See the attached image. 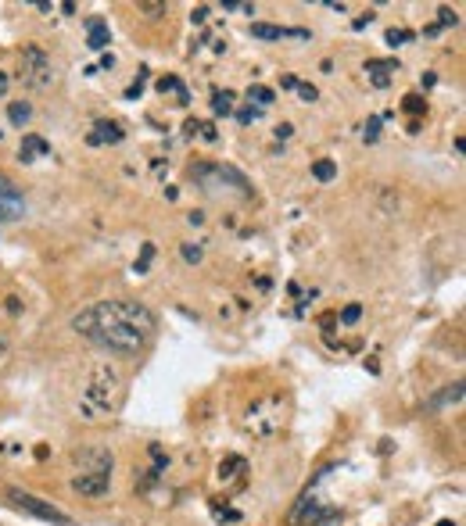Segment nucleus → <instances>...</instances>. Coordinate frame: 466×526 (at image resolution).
<instances>
[{
    "label": "nucleus",
    "mask_w": 466,
    "mask_h": 526,
    "mask_svg": "<svg viewBox=\"0 0 466 526\" xmlns=\"http://www.w3.org/2000/svg\"><path fill=\"white\" fill-rule=\"evenodd\" d=\"M72 330L112 355L137 358L147 348V340L155 337L158 319L144 301L112 297V301H97V305L72 315Z\"/></svg>",
    "instance_id": "1"
},
{
    "label": "nucleus",
    "mask_w": 466,
    "mask_h": 526,
    "mask_svg": "<svg viewBox=\"0 0 466 526\" xmlns=\"http://www.w3.org/2000/svg\"><path fill=\"white\" fill-rule=\"evenodd\" d=\"M122 398H126V387H122V373L115 365L97 362L90 369V380L79 394V416L87 423H97V419H112L122 408Z\"/></svg>",
    "instance_id": "2"
},
{
    "label": "nucleus",
    "mask_w": 466,
    "mask_h": 526,
    "mask_svg": "<svg viewBox=\"0 0 466 526\" xmlns=\"http://www.w3.org/2000/svg\"><path fill=\"white\" fill-rule=\"evenodd\" d=\"M190 179L212 197H237V201H248L251 197L248 176H244L241 169H233V165H223V162L190 165Z\"/></svg>",
    "instance_id": "3"
},
{
    "label": "nucleus",
    "mask_w": 466,
    "mask_h": 526,
    "mask_svg": "<svg viewBox=\"0 0 466 526\" xmlns=\"http://www.w3.org/2000/svg\"><path fill=\"white\" fill-rule=\"evenodd\" d=\"M330 473H334V466H327V469H320V473H316V480H312V484L305 487L302 494H298V501H294L291 516H287V523H291V526H323V523H330V519L341 516V512H337L334 505L320 501V494H316V487H320Z\"/></svg>",
    "instance_id": "4"
},
{
    "label": "nucleus",
    "mask_w": 466,
    "mask_h": 526,
    "mask_svg": "<svg viewBox=\"0 0 466 526\" xmlns=\"http://www.w3.org/2000/svg\"><path fill=\"white\" fill-rule=\"evenodd\" d=\"M280 426H284V401H280L277 394L255 401V405L244 412V430H248L251 437H262V441H266Z\"/></svg>",
    "instance_id": "5"
},
{
    "label": "nucleus",
    "mask_w": 466,
    "mask_h": 526,
    "mask_svg": "<svg viewBox=\"0 0 466 526\" xmlns=\"http://www.w3.org/2000/svg\"><path fill=\"white\" fill-rule=\"evenodd\" d=\"M4 501H8L11 509L26 512V516H33V519H44V523H54V526H72V516H65L61 509H54L51 501L36 498V494L22 491V487H8V491H4Z\"/></svg>",
    "instance_id": "6"
},
{
    "label": "nucleus",
    "mask_w": 466,
    "mask_h": 526,
    "mask_svg": "<svg viewBox=\"0 0 466 526\" xmlns=\"http://www.w3.org/2000/svg\"><path fill=\"white\" fill-rule=\"evenodd\" d=\"M18 79L26 86H33V90H47V86L54 83V65L51 58H47L40 47H22V58H18Z\"/></svg>",
    "instance_id": "7"
},
{
    "label": "nucleus",
    "mask_w": 466,
    "mask_h": 526,
    "mask_svg": "<svg viewBox=\"0 0 466 526\" xmlns=\"http://www.w3.org/2000/svg\"><path fill=\"white\" fill-rule=\"evenodd\" d=\"M22 215H26V197H22V190L0 172V222H15V219H22Z\"/></svg>",
    "instance_id": "8"
},
{
    "label": "nucleus",
    "mask_w": 466,
    "mask_h": 526,
    "mask_svg": "<svg viewBox=\"0 0 466 526\" xmlns=\"http://www.w3.org/2000/svg\"><path fill=\"white\" fill-rule=\"evenodd\" d=\"M72 491L83 498H104L112 491V473H76L72 476Z\"/></svg>",
    "instance_id": "9"
},
{
    "label": "nucleus",
    "mask_w": 466,
    "mask_h": 526,
    "mask_svg": "<svg viewBox=\"0 0 466 526\" xmlns=\"http://www.w3.org/2000/svg\"><path fill=\"white\" fill-rule=\"evenodd\" d=\"M112 451L104 448H87L76 455V473H112Z\"/></svg>",
    "instance_id": "10"
},
{
    "label": "nucleus",
    "mask_w": 466,
    "mask_h": 526,
    "mask_svg": "<svg viewBox=\"0 0 466 526\" xmlns=\"http://www.w3.org/2000/svg\"><path fill=\"white\" fill-rule=\"evenodd\" d=\"M251 36H255V40H287V36H294V40H309L305 29L269 26V22H251Z\"/></svg>",
    "instance_id": "11"
},
{
    "label": "nucleus",
    "mask_w": 466,
    "mask_h": 526,
    "mask_svg": "<svg viewBox=\"0 0 466 526\" xmlns=\"http://www.w3.org/2000/svg\"><path fill=\"white\" fill-rule=\"evenodd\" d=\"M51 154V144H47L44 136H22V147H18V162H26V165H33L36 158H47Z\"/></svg>",
    "instance_id": "12"
},
{
    "label": "nucleus",
    "mask_w": 466,
    "mask_h": 526,
    "mask_svg": "<svg viewBox=\"0 0 466 526\" xmlns=\"http://www.w3.org/2000/svg\"><path fill=\"white\" fill-rule=\"evenodd\" d=\"M244 473H248V462H244L241 455H226V459L219 462V484H241Z\"/></svg>",
    "instance_id": "13"
},
{
    "label": "nucleus",
    "mask_w": 466,
    "mask_h": 526,
    "mask_svg": "<svg viewBox=\"0 0 466 526\" xmlns=\"http://www.w3.org/2000/svg\"><path fill=\"white\" fill-rule=\"evenodd\" d=\"M459 401H463V383H452V387H445L441 394H434V398L423 405V412H441V408L459 405Z\"/></svg>",
    "instance_id": "14"
},
{
    "label": "nucleus",
    "mask_w": 466,
    "mask_h": 526,
    "mask_svg": "<svg viewBox=\"0 0 466 526\" xmlns=\"http://www.w3.org/2000/svg\"><path fill=\"white\" fill-rule=\"evenodd\" d=\"M122 136H126V133H122L119 122H97L94 133H90L87 140H90L94 147H101V144H119Z\"/></svg>",
    "instance_id": "15"
},
{
    "label": "nucleus",
    "mask_w": 466,
    "mask_h": 526,
    "mask_svg": "<svg viewBox=\"0 0 466 526\" xmlns=\"http://www.w3.org/2000/svg\"><path fill=\"white\" fill-rule=\"evenodd\" d=\"M366 72H370V79H373V86H380V90H384V86L391 83V72H398V61H366Z\"/></svg>",
    "instance_id": "16"
},
{
    "label": "nucleus",
    "mask_w": 466,
    "mask_h": 526,
    "mask_svg": "<svg viewBox=\"0 0 466 526\" xmlns=\"http://www.w3.org/2000/svg\"><path fill=\"white\" fill-rule=\"evenodd\" d=\"M90 51H104L108 47V26H104L101 18H90V40H87Z\"/></svg>",
    "instance_id": "17"
},
{
    "label": "nucleus",
    "mask_w": 466,
    "mask_h": 526,
    "mask_svg": "<svg viewBox=\"0 0 466 526\" xmlns=\"http://www.w3.org/2000/svg\"><path fill=\"white\" fill-rule=\"evenodd\" d=\"M158 90H162V94H176V97H180V104H187V90H183L180 79H173V76L158 79Z\"/></svg>",
    "instance_id": "18"
},
{
    "label": "nucleus",
    "mask_w": 466,
    "mask_h": 526,
    "mask_svg": "<svg viewBox=\"0 0 466 526\" xmlns=\"http://www.w3.org/2000/svg\"><path fill=\"white\" fill-rule=\"evenodd\" d=\"M273 97H277V94H273L269 86H251V90H248V101L259 104V111L266 108V104H273Z\"/></svg>",
    "instance_id": "19"
},
{
    "label": "nucleus",
    "mask_w": 466,
    "mask_h": 526,
    "mask_svg": "<svg viewBox=\"0 0 466 526\" xmlns=\"http://www.w3.org/2000/svg\"><path fill=\"white\" fill-rule=\"evenodd\" d=\"M8 119L15 122V126H26V122L33 119V108H29V104H11V108H8Z\"/></svg>",
    "instance_id": "20"
},
{
    "label": "nucleus",
    "mask_w": 466,
    "mask_h": 526,
    "mask_svg": "<svg viewBox=\"0 0 466 526\" xmlns=\"http://www.w3.org/2000/svg\"><path fill=\"white\" fill-rule=\"evenodd\" d=\"M312 176L320 179V183H330V179L337 176V165H334V162H327V158H323V162H316V165H312Z\"/></svg>",
    "instance_id": "21"
},
{
    "label": "nucleus",
    "mask_w": 466,
    "mask_h": 526,
    "mask_svg": "<svg viewBox=\"0 0 466 526\" xmlns=\"http://www.w3.org/2000/svg\"><path fill=\"white\" fill-rule=\"evenodd\" d=\"M212 111H216V115H230V111H233V94H230V90H223V94L212 97Z\"/></svg>",
    "instance_id": "22"
},
{
    "label": "nucleus",
    "mask_w": 466,
    "mask_h": 526,
    "mask_svg": "<svg viewBox=\"0 0 466 526\" xmlns=\"http://www.w3.org/2000/svg\"><path fill=\"white\" fill-rule=\"evenodd\" d=\"M406 40H416L413 29H388V43H391V47H402Z\"/></svg>",
    "instance_id": "23"
},
{
    "label": "nucleus",
    "mask_w": 466,
    "mask_h": 526,
    "mask_svg": "<svg viewBox=\"0 0 466 526\" xmlns=\"http://www.w3.org/2000/svg\"><path fill=\"white\" fill-rule=\"evenodd\" d=\"M180 251H183V262H190V265H198V262H201V255H205V251H201L198 244H183Z\"/></svg>",
    "instance_id": "24"
},
{
    "label": "nucleus",
    "mask_w": 466,
    "mask_h": 526,
    "mask_svg": "<svg viewBox=\"0 0 466 526\" xmlns=\"http://www.w3.org/2000/svg\"><path fill=\"white\" fill-rule=\"evenodd\" d=\"M359 315H363V308H359V305H348L345 312H341V323H345V326L359 323Z\"/></svg>",
    "instance_id": "25"
},
{
    "label": "nucleus",
    "mask_w": 466,
    "mask_h": 526,
    "mask_svg": "<svg viewBox=\"0 0 466 526\" xmlns=\"http://www.w3.org/2000/svg\"><path fill=\"white\" fill-rule=\"evenodd\" d=\"M294 90H298V94H302V101H316V97H320V90H316V86H309V83H298L294 86Z\"/></svg>",
    "instance_id": "26"
},
{
    "label": "nucleus",
    "mask_w": 466,
    "mask_h": 526,
    "mask_svg": "<svg viewBox=\"0 0 466 526\" xmlns=\"http://www.w3.org/2000/svg\"><path fill=\"white\" fill-rule=\"evenodd\" d=\"M438 26H434V29H441V26H456V22H459V15H456V11H449V8H441L438 11Z\"/></svg>",
    "instance_id": "27"
},
{
    "label": "nucleus",
    "mask_w": 466,
    "mask_h": 526,
    "mask_svg": "<svg viewBox=\"0 0 466 526\" xmlns=\"http://www.w3.org/2000/svg\"><path fill=\"white\" fill-rule=\"evenodd\" d=\"M259 115H262L259 108H241V111H237V122H244V126H248V122H255Z\"/></svg>",
    "instance_id": "28"
},
{
    "label": "nucleus",
    "mask_w": 466,
    "mask_h": 526,
    "mask_svg": "<svg viewBox=\"0 0 466 526\" xmlns=\"http://www.w3.org/2000/svg\"><path fill=\"white\" fill-rule=\"evenodd\" d=\"M151 255H155V247L144 244V255H140V262H137V272H147V262H151Z\"/></svg>",
    "instance_id": "29"
},
{
    "label": "nucleus",
    "mask_w": 466,
    "mask_h": 526,
    "mask_svg": "<svg viewBox=\"0 0 466 526\" xmlns=\"http://www.w3.org/2000/svg\"><path fill=\"white\" fill-rule=\"evenodd\" d=\"M423 108H427V104H423L416 94H409V97H406V111H413V115H416V111H423Z\"/></svg>",
    "instance_id": "30"
},
{
    "label": "nucleus",
    "mask_w": 466,
    "mask_h": 526,
    "mask_svg": "<svg viewBox=\"0 0 466 526\" xmlns=\"http://www.w3.org/2000/svg\"><path fill=\"white\" fill-rule=\"evenodd\" d=\"M377 133H380V119H370L366 122V140H377Z\"/></svg>",
    "instance_id": "31"
},
{
    "label": "nucleus",
    "mask_w": 466,
    "mask_h": 526,
    "mask_svg": "<svg viewBox=\"0 0 466 526\" xmlns=\"http://www.w3.org/2000/svg\"><path fill=\"white\" fill-rule=\"evenodd\" d=\"M140 11H147L151 18H158L165 11V4H140Z\"/></svg>",
    "instance_id": "32"
},
{
    "label": "nucleus",
    "mask_w": 466,
    "mask_h": 526,
    "mask_svg": "<svg viewBox=\"0 0 466 526\" xmlns=\"http://www.w3.org/2000/svg\"><path fill=\"white\" fill-rule=\"evenodd\" d=\"M205 18H208V8H194V15H190V22H194V26H201Z\"/></svg>",
    "instance_id": "33"
},
{
    "label": "nucleus",
    "mask_w": 466,
    "mask_h": 526,
    "mask_svg": "<svg viewBox=\"0 0 466 526\" xmlns=\"http://www.w3.org/2000/svg\"><path fill=\"white\" fill-rule=\"evenodd\" d=\"M373 22V15H366V18H355V26L352 29H366Z\"/></svg>",
    "instance_id": "34"
},
{
    "label": "nucleus",
    "mask_w": 466,
    "mask_h": 526,
    "mask_svg": "<svg viewBox=\"0 0 466 526\" xmlns=\"http://www.w3.org/2000/svg\"><path fill=\"white\" fill-rule=\"evenodd\" d=\"M4 90H8V76L0 72V97H4Z\"/></svg>",
    "instance_id": "35"
},
{
    "label": "nucleus",
    "mask_w": 466,
    "mask_h": 526,
    "mask_svg": "<svg viewBox=\"0 0 466 526\" xmlns=\"http://www.w3.org/2000/svg\"><path fill=\"white\" fill-rule=\"evenodd\" d=\"M4 351H8V344H4V340H0V358H4Z\"/></svg>",
    "instance_id": "36"
},
{
    "label": "nucleus",
    "mask_w": 466,
    "mask_h": 526,
    "mask_svg": "<svg viewBox=\"0 0 466 526\" xmlns=\"http://www.w3.org/2000/svg\"><path fill=\"white\" fill-rule=\"evenodd\" d=\"M438 526H456V523H449V519H441V523Z\"/></svg>",
    "instance_id": "37"
}]
</instances>
